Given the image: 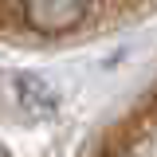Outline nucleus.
<instances>
[{"label": "nucleus", "instance_id": "f257e3e1", "mask_svg": "<svg viewBox=\"0 0 157 157\" xmlns=\"http://www.w3.org/2000/svg\"><path fill=\"white\" fill-rule=\"evenodd\" d=\"M157 8V0H0V36L75 39L118 28Z\"/></svg>", "mask_w": 157, "mask_h": 157}, {"label": "nucleus", "instance_id": "f03ea898", "mask_svg": "<svg viewBox=\"0 0 157 157\" xmlns=\"http://www.w3.org/2000/svg\"><path fill=\"white\" fill-rule=\"evenodd\" d=\"M86 157H157V78L98 134Z\"/></svg>", "mask_w": 157, "mask_h": 157}]
</instances>
